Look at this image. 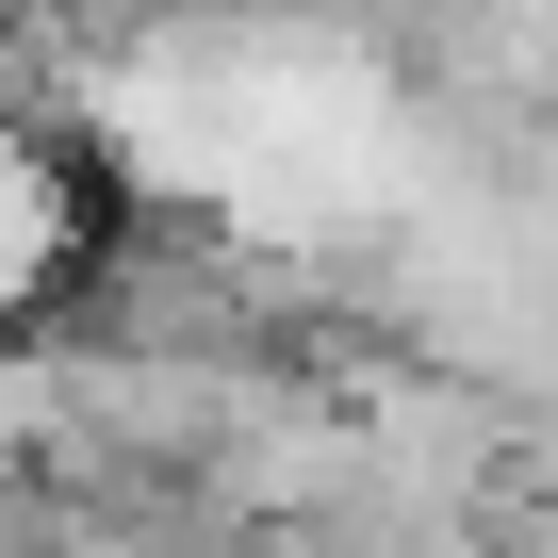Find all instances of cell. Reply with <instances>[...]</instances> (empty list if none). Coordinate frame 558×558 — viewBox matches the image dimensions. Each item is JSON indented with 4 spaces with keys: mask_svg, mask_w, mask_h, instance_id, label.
Masks as SVG:
<instances>
[{
    "mask_svg": "<svg viewBox=\"0 0 558 558\" xmlns=\"http://www.w3.org/2000/svg\"><path fill=\"white\" fill-rule=\"evenodd\" d=\"M50 263H66V181H50V148L0 132V313H17Z\"/></svg>",
    "mask_w": 558,
    "mask_h": 558,
    "instance_id": "6da1fadb",
    "label": "cell"
}]
</instances>
